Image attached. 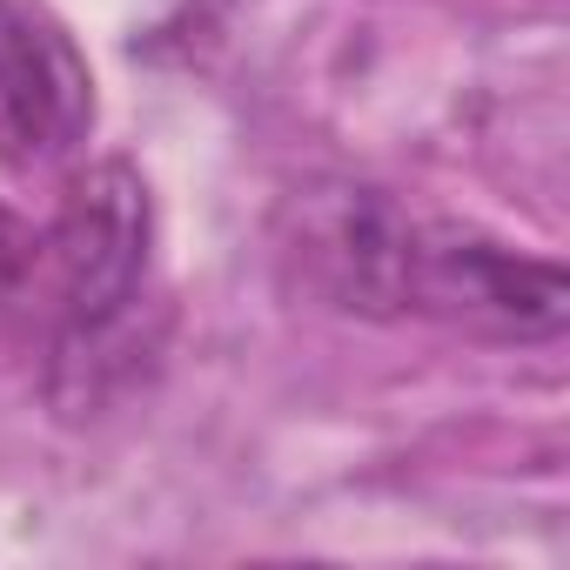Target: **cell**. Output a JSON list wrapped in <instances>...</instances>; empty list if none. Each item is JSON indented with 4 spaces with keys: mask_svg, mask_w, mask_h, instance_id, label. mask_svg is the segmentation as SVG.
<instances>
[{
    "mask_svg": "<svg viewBox=\"0 0 570 570\" xmlns=\"http://www.w3.org/2000/svg\"><path fill=\"white\" fill-rule=\"evenodd\" d=\"M148 242H155V208H148V181L128 161H101L68 188L55 222V268L68 303L55 383L81 376V390H68L61 410L95 403L108 363L128 356V323L148 289Z\"/></svg>",
    "mask_w": 570,
    "mask_h": 570,
    "instance_id": "obj_1",
    "label": "cell"
},
{
    "mask_svg": "<svg viewBox=\"0 0 570 570\" xmlns=\"http://www.w3.org/2000/svg\"><path fill=\"white\" fill-rule=\"evenodd\" d=\"M282 255H289L303 289L323 296L330 309H350V316L410 309L416 228L376 188H356V181L296 188L289 208H282Z\"/></svg>",
    "mask_w": 570,
    "mask_h": 570,
    "instance_id": "obj_2",
    "label": "cell"
},
{
    "mask_svg": "<svg viewBox=\"0 0 570 570\" xmlns=\"http://www.w3.org/2000/svg\"><path fill=\"white\" fill-rule=\"evenodd\" d=\"M410 309H430L497 343H537L570 323V282L557 262H530L503 242H483L463 228H430V235L416 228Z\"/></svg>",
    "mask_w": 570,
    "mask_h": 570,
    "instance_id": "obj_3",
    "label": "cell"
},
{
    "mask_svg": "<svg viewBox=\"0 0 570 570\" xmlns=\"http://www.w3.org/2000/svg\"><path fill=\"white\" fill-rule=\"evenodd\" d=\"M88 115L95 95L75 41L48 14L0 0V161L48 168L88 135Z\"/></svg>",
    "mask_w": 570,
    "mask_h": 570,
    "instance_id": "obj_4",
    "label": "cell"
},
{
    "mask_svg": "<svg viewBox=\"0 0 570 570\" xmlns=\"http://www.w3.org/2000/svg\"><path fill=\"white\" fill-rule=\"evenodd\" d=\"M28 268H35V235H28L8 208H0V289H14Z\"/></svg>",
    "mask_w": 570,
    "mask_h": 570,
    "instance_id": "obj_5",
    "label": "cell"
}]
</instances>
